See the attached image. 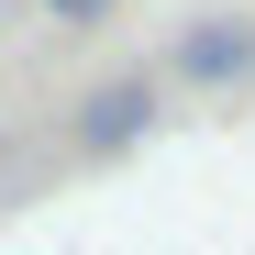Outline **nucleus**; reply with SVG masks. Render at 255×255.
<instances>
[{
    "instance_id": "nucleus-1",
    "label": "nucleus",
    "mask_w": 255,
    "mask_h": 255,
    "mask_svg": "<svg viewBox=\"0 0 255 255\" xmlns=\"http://www.w3.org/2000/svg\"><path fill=\"white\" fill-rule=\"evenodd\" d=\"M155 133V78L133 67V78H100L89 100H78V155H133Z\"/></svg>"
},
{
    "instance_id": "nucleus-2",
    "label": "nucleus",
    "mask_w": 255,
    "mask_h": 255,
    "mask_svg": "<svg viewBox=\"0 0 255 255\" xmlns=\"http://www.w3.org/2000/svg\"><path fill=\"white\" fill-rule=\"evenodd\" d=\"M255 67V33L244 22H189L178 45H166V78H200V89H222V78Z\"/></svg>"
},
{
    "instance_id": "nucleus-3",
    "label": "nucleus",
    "mask_w": 255,
    "mask_h": 255,
    "mask_svg": "<svg viewBox=\"0 0 255 255\" xmlns=\"http://www.w3.org/2000/svg\"><path fill=\"white\" fill-rule=\"evenodd\" d=\"M122 0H45V22H67V33H89V22H111Z\"/></svg>"
}]
</instances>
